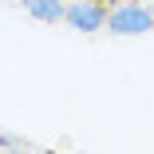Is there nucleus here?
Masks as SVG:
<instances>
[{
  "mask_svg": "<svg viewBox=\"0 0 154 154\" xmlns=\"http://www.w3.org/2000/svg\"><path fill=\"white\" fill-rule=\"evenodd\" d=\"M63 16L71 20V28H79V32H95V28L107 20L103 8H99V0H75L71 8H63Z\"/></svg>",
  "mask_w": 154,
  "mask_h": 154,
  "instance_id": "2",
  "label": "nucleus"
},
{
  "mask_svg": "<svg viewBox=\"0 0 154 154\" xmlns=\"http://www.w3.org/2000/svg\"><path fill=\"white\" fill-rule=\"evenodd\" d=\"M107 24H111V32H119V36H138V32H146V28L154 24V16H150V8L127 0V4H119L107 16Z\"/></svg>",
  "mask_w": 154,
  "mask_h": 154,
  "instance_id": "1",
  "label": "nucleus"
},
{
  "mask_svg": "<svg viewBox=\"0 0 154 154\" xmlns=\"http://www.w3.org/2000/svg\"><path fill=\"white\" fill-rule=\"evenodd\" d=\"M24 8L32 12L36 20H44V24L63 20V4H59V0H24Z\"/></svg>",
  "mask_w": 154,
  "mask_h": 154,
  "instance_id": "3",
  "label": "nucleus"
},
{
  "mask_svg": "<svg viewBox=\"0 0 154 154\" xmlns=\"http://www.w3.org/2000/svg\"><path fill=\"white\" fill-rule=\"evenodd\" d=\"M150 16H154V12H150Z\"/></svg>",
  "mask_w": 154,
  "mask_h": 154,
  "instance_id": "4",
  "label": "nucleus"
}]
</instances>
